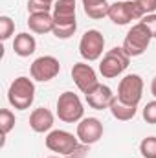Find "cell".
<instances>
[{"label": "cell", "instance_id": "cell-1", "mask_svg": "<svg viewBox=\"0 0 156 158\" xmlns=\"http://www.w3.org/2000/svg\"><path fill=\"white\" fill-rule=\"evenodd\" d=\"M33 99H35V83H33V79L20 76L9 85L7 101L13 109L26 110L33 105Z\"/></svg>", "mask_w": 156, "mask_h": 158}, {"label": "cell", "instance_id": "cell-2", "mask_svg": "<svg viewBox=\"0 0 156 158\" xmlns=\"http://www.w3.org/2000/svg\"><path fill=\"white\" fill-rule=\"evenodd\" d=\"M129 63H130V57L125 53L123 46H114L103 55L99 63V74L105 79H114L129 68Z\"/></svg>", "mask_w": 156, "mask_h": 158}, {"label": "cell", "instance_id": "cell-3", "mask_svg": "<svg viewBox=\"0 0 156 158\" xmlns=\"http://www.w3.org/2000/svg\"><path fill=\"white\" fill-rule=\"evenodd\" d=\"M151 40H153V35L147 30V26L142 24V22H136L129 30V33L125 35L123 50H125V53L129 57H140V55L145 53V50L149 48Z\"/></svg>", "mask_w": 156, "mask_h": 158}, {"label": "cell", "instance_id": "cell-4", "mask_svg": "<svg viewBox=\"0 0 156 158\" xmlns=\"http://www.w3.org/2000/svg\"><path fill=\"white\" fill-rule=\"evenodd\" d=\"M84 109L77 94L63 92L57 99V118L64 123H77L83 119Z\"/></svg>", "mask_w": 156, "mask_h": 158}, {"label": "cell", "instance_id": "cell-5", "mask_svg": "<svg viewBox=\"0 0 156 158\" xmlns=\"http://www.w3.org/2000/svg\"><path fill=\"white\" fill-rule=\"evenodd\" d=\"M79 138L74 136L72 132L68 131H61V129H55V131H50L48 136H46V147L51 151V153H57L59 156H68L72 155L76 149L79 147Z\"/></svg>", "mask_w": 156, "mask_h": 158}, {"label": "cell", "instance_id": "cell-6", "mask_svg": "<svg viewBox=\"0 0 156 158\" xmlns=\"http://www.w3.org/2000/svg\"><path fill=\"white\" fill-rule=\"evenodd\" d=\"M142 96H143V79H142V76L129 74L119 81L116 94V98L119 101L138 107V103L142 101Z\"/></svg>", "mask_w": 156, "mask_h": 158}, {"label": "cell", "instance_id": "cell-7", "mask_svg": "<svg viewBox=\"0 0 156 158\" xmlns=\"http://www.w3.org/2000/svg\"><path fill=\"white\" fill-rule=\"evenodd\" d=\"M105 50V37L99 30H88L79 40V53L84 61L92 63L103 55Z\"/></svg>", "mask_w": 156, "mask_h": 158}, {"label": "cell", "instance_id": "cell-8", "mask_svg": "<svg viewBox=\"0 0 156 158\" xmlns=\"http://www.w3.org/2000/svg\"><path fill=\"white\" fill-rule=\"evenodd\" d=\"M59 72H61V63L53 55H40L30 66L31 79L40 81V83H48V81L55 79L59 76Z\"/></svg>", "mask_w": 156, "mask_h": 158}, {"label": "cell", "instance_id": "cell-9", "mask_svg": "<svg viewBox=\"0 0 156 158\" xmlns=\"http://www.w3.org/2000/svg\"><path fill=\"white\" fill-rule=\"evenodd\" d=\"M109 19L117 26H125V24H130L132 20H142V15L134 0H121V2L110 4Z\"/></svg>", "mask_w": 156, "mask_h": 158}, {"label": "cell", "instance_id": "cell-10", "mask_svg": "<svg viewBox=\"0 0 156 158\" xmlns=\"http://www.w3.org/2000/svg\"><path fill=\"white\" fill-rule=\"evenodd\" d=\"M81 143L94 145L103 138V123L97 118H83L77 123V134Z\"/></svg>", "mask_w": 156, "mask_h": 158}, {"label": "cell", "instance_id": "cell-11", "mask_svg": "<svg viewBox=\"0 0 156 158\" xmlns=\"http://www.w3.org/2000/svg\"><path fill=\"white\" fill-rule=\"evenodd\" d=\"M72 79H74L76 86H77L83 94H88L99 83L96 70L90 64H86V63H76L72 66Z\"/></svg>", "mask_w": 156, "mask_h": 158}, {"label": "cell", "instance_id": "cell-12", "mask_svg": "<svg viewBox=\"0 0 156 158\" xmlns=\"http://www.w3.org/2000/svg\"><path fill=\"white\" fill-rule=\"evenodd\" d=\"M84 98H86L88 107H92V109H96V110H105V109H110V103L114 101L116 96L112 94L110 86L97 83L88 94H84Z\"/></svg>", "mask_w": 156, "mask_h": 158}, {"label": "cell", "instance_id": "cell-13", "mask_svg": "<svg viewBox=\"0 0 156 158\" xmlns=\"http://www.w3.org/2000/svg\"><path fill=\"white\" fill-rule=\"evenodd\" d=\"M76 0H57L53 4V22L59 24H74L76 20Z\"/></svg>", "mask_w": 156, "mask_h": 158}, {"label": "cell", "instance_id": "cell-14", "mask_svg": "<svg viewBox=\"0 0 156 158\" xmlns=\"http://www.w3.org/2000/svg\"><path fill=\"white\" fill-rule=\"evenodd\" d=\"M30 127L33 132H50L53 127V114L50 109H35L30 114Z\"/></svg>", "mask_w": 156, "mask_h": 158}, {"label": "cell", "instance_id": "cell-15", "mask_svg": "<svg viewBox=\"0 0 156 158\" xmlns=\"http://www.w3.org/2000/svg\"><path fill=\"white\" fill-rule=\"evenodd\" d=\"M28 26L33 33H39V35H44V33H51L53 31V15L50 13H31L28 17Z\"/></svg>", "mask_w": 156, "mask_h": 158}, {"label": "cell", "instance_id": "cell-16", "mask_svg": "<svg viewBox=\"0 0 156 158\" xmlns=\"http://www.w3.org/2000/svg\"><path fill=\"white\" fill-rule=\"evenodd\" d=\"M13 50L18 57H30L37 50V40L30 33H18L13 40Z\"/></svg>", "mask_w": 156, "mask_h": 158}, {"label": "cell", "instance_id": "cell-17", "mask_svg": "<svg viewBox=\"0 0 156 158\" xmlns=\"http://www.w3.org/2000/svg\"><path fill=\"white\" fill-rule=\"evenodd\" d=\"M83 2V9L84 13L94 19V20H99L103 17H109V9H110V4L107 0H81Z\"/></svg>", "mask_w": 156, "mask_h": 158}, {"label": "cell", "instance_id": "cell-18", "mask_svg": "<svg viewBox=\"0 0 156 158\" xmlns=\"http://www.w3.org/2000/svg\"><path fill=\"white\" fill-rule=\"evenodd\" d=\"M110 114L117 119V121H129V119H132L136 116V112H138V107H134V105H127V103H123V101H119L117 98H114V101L110 103Z\"/></svg>", "mask_w": 156, "mask_h": 158}, {"label": "cell", "instance_id": "cell-19", "mask_svg": "<svg viewBox=\"0 0 156 158\" xmlns=\"http://www.w3.org/2000/svg\"><path fill=\"white\" fill-rule=\"evenodd\" d=\"M13 129H15V114L9 109H2L0 110V131H2V136L6 138Z\"/></svg>", "mask_w": 156, "mask_h": 158}, {"label": "cell", "instance_id": "cell-20", "mask_svg": "<svg viewBox=\"0 0 156 158\" xmlns=\"http://www.w3.org/2000/svg\"><path fill=\"white\" fill-rule=\"evenodd\" d=\"M140 153L143 158H156V136H147L140 142Z\"/></svg>", "mask_w": 156, "mask_h": 158}, {"label": "cell", "instance_id": "cell-21", "mask_svg": "<svg viewBox=\"0 0 156 158\" xmlns=\"http://www.w3.org/2000/svg\"><path fill=\"white\" fill-rule=\"evenodd\" d=\"M77 31V22L74 24H59V26H53V35L57 39H70L74 33Z\"/></svg>", "mask_w": 156, "mask_h": 158}, {"label": "cell", "instance_id": "cell-22", "mask_svg": "<svg viewBox=\"0 0 156 158\" xmlns=\"http://www.w3.org/2000/svg\"><path fill=\"white\" fill-rule=\"evenodd\" d=\"M13 31H15V22H13V19L7 17V15H2V17H0V39L7 40L13 35Z\"/></svg>", "mask_w": 156, "mask_h": 158}, {"label": "cell", "instance_id": "cell-23", "mask_svg": "<svg viewBox=\"0 0 156 158\" xmlns=\"http://www.w3.org/2000/svg\"><path fill=\"white\" fill-rule=\"evenodd\" d=\"M51 4L44 2V0H28V13H50L51 11Z\"/></svg>", "mask_w": 156, "mask_h": 158}, {"label": "cell", "instance_id": "cell-24", "mask_svg": "<svg viewBox=\"0 0 156 158\" xmlns=\"http://www.w3.org/2000/svg\"><path fill=\"white\" fill-rule=\"evenodd\" d=\"M134 2H136V7H138L142 19L156 11V0H134Z\"/></svg>", "mask_w": 156, "mask_h": 158}, {"label": "cell", "instance_id": "cell-25", "mask_svg": "<svg viewBox=\"0 0 156 158\" xmlns=\"http://www.w3.org/2000/svg\"><path fill=\"white\" fill-rule=\"evenodd\" d=\"M143 119L151 125H156V99L154 101H149L145 107H143Z\"/></svg>", "mask_w": 156, "mask_h": 158}, {"label": "cell", "instance_id": "cell-26", "mask_svg": "<svg viewBox=\"0 0 156 158\" xmlns=\"http://www.w3.org/2000/svg\"><path fill=\"white\" fill-rule=\"evenodd\" d=\"M140 22L147 26V30L151 31V35H153V39H154V37H156V13L145 15V17H143V19H142Z\"/></svg>", "mask_w": 156, "mask_h": 158}, {"label": "cell", "instance_id": "cell-27", "mask_svg": "<svg viewBox=\"0 0 156 158\" xmlns=\"http://www.w3.org/2000/svg\"><path fill=\"white\" fill-rule=\"evenodd\" d=\"M86 151H88V145H84V143H79V147L72 153V155H68V156L64 158H86Z\"/></svg>", "mask_w": 156, "mask_h": 158}, {"label": "cell", "instance_id": "cell-28", "mask_svg": "<svg viewBox=\"0 0 156 158\" xmlns=\"http://www.w3.org/2000/svg\"><path fill=\"white\" fill-rule=\"evenodd\" d=\"M151 94L156 98V76H154V79H153V83H151Z\"/></svg>", "mask_w": 156, "mask_h": 158}, {"label": "cell", "instance_id": "cell-29", "mask_svg": "<svg viewBox=\"0 0 156 158\" xmlns=\"http://www.w3.org/2000/svg\"><path fill=\"white\" fill-rule=\"evenodd\" d=\"M44 2H50V4H53V2H57V0H44Z\"/></svg>", "mask_w": 156, "mask_h": 158}, {"label": "cell", "instance_id": "cell-30", "mask_svg": "<svg viewBox=\"0 0 156 158\" xmlns=\"http://www.w3.org/2000/svg\"><path fill=\"white\" fill-rule=\"evenodd\" d=\"M48 158H61V156H48Z\"/></svg>", "mask_w": 156, "mask_h": 158}]
</instances>
